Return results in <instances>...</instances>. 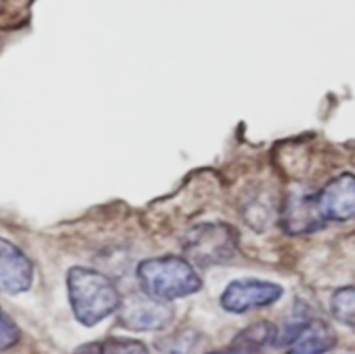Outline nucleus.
I'll return each instance as SVG.
<instances>
[{"label":"nucleus","mask_w":355,"mask_h":354,"mask_svg":"<svg viewBox=\"0 0 355 354\" xmlns=\"http://www.w3.org/2000/svg\"><path fill=\"white\" fill-rule=\"evenodd\" d=\"M66 287L73 314L85 326L97 325L114 314L123 301L116 285L106 274L90 267H71Z\"/></svg>","instance_id":"f257e3e1"},{"label":"nucleus","mask_w":355,"mask_h":354,"mask_svg":"<svg viewBox=\"0 0 355 354\" xmlns=\"http://www.w3.org/2000/svg\"><path fill=\"white\" fill-rule=\"evenodd\" d=\"M135 273L144 294L166 302L196 294L203 285L193 262L175 255L142 260Z\"/></svg>","instance_id":"f03ea898"},{"label":"nucleus","mask_w":355,"mask_h":354,"mask_svg":"<svg viewBox=\"0 0 355 354\" xmlns=\"http://www.w3.org/2000/svg\"><path fill=\"white\" fill-rule=\"evenodd\" d=\"M182 248L198 266L229 262L238 252V231L225 222H201L186 233Z\"/></svg>","instance_id":"7ed1b4c3"},{"label":"nucleus","mask_w":355,"mask_h":354,"mask_svg":"<svg viewBox=\"0 0 355 354\" xmlns=\"http://www.w3.org/2000/svg\"><path fill=\"white\" fill-rule=\"evenodd\" d=\"M118 312L121 326L130 332H159L165 330L175 316L170 302L159 301L144 292L123 298Z\"/></svg>","instance_id":"20e7f679"},{"label":"nucleus","mask_w":355,"mask_h":354,"mask_svg":"<svg viewBox=\"0 0 355 354\" xmlns=\"http://www.w3.org/2000/svg\"><path fill=\"white\" fill-rule=\"evenodd\" d=\"M284 290L274 281L259 280V278H241L225 287L220 295V305L227 312L243 314L267 307L283 297Z\"/></svg>","instance_id":"39448f33"},{"label":"nucleus","mask_w":355,"mask_h":354,"mask_svg":"<svg viewBox=\"0 0 355 354\" xmlns=\"http://www.w3.org/2000/svg\"><path fill=\"white\" fill-rule=\"evenodd\" d=\"M315 205L322 222H345L355 219V176L342 174L329 180L319 193Z\"/></svg>","instance_id":"423d86ee"},{"label":"nucleus","mask_w":355,"mask_h":354,"mask_svg":"<svg viewBox=\"0 0 355 354\" xmlns=\"http://www.w3.org/2000/svg\"><path fill=\"white\" fill-rule=\"evenodd\" d=\"M33 283V264L26 253L0 238V292L7 295H17L26 292Z\"/></svg>","instance_id":"0eeeda50"},{"label":"nucleus","mask_w":355,"mask_h":354,"mask_svg":"<svg viewBox=\"0 0 355 354\" xmlns=\"http://www.w3.org/2000/svg\"><path fill=\"white\" fill-rule=\"evenodd\" d=\"M281 222L284 229L291 235H305L314 233L321 228V215L315 205V193L309 191H291L286 196L281 212Z\"/></svg>","instance_id":"6e6552de"},{"label":"nucleus","mask_w":355,"mask_h":354,"mask_svg":"<svg viewBox=\"0 0 355 354\" xmlns=\"http://www.w3.org/2000/svg\"><path fill=\"white\" fill-rule=\"evenodd\" d=\"M336 344V333L322 319H309L288 344V354H326Z\"/></svg>","instance_id":"1a4fd4ad"},{"label":"nucleus","mask_w":355,"mask_h":354,"mask_svg":"<svg viewBox=\"0 0 355 354\" xmlns=\"http://www.w3.org/2000/svg\"><path fill=\"white\" fill-rule=\"evenodd\" d=\"M75 354H149L148 347L139 340L110 337L103 342H89L78 347Z\"/></svg>","instance_id":"9d476101"},{"label":"nucleus","mask_w":355,"mask_h":354,"mask_svg":"<svg viewBox=\"0 0 355 354\" xmlns=\"http://www.w3.org/2000/svg\"><path fill=\"white\" fill-rule=\"evenodd\" d=\"M329 309L335 319L349 326H355V287L338 288L331 295Z\"/></svg>","instance_id":"9b49d317"},{"label":"nucleus","mask_w":355,"mask_h":354,"mask_svg":"<svg viewBox=\"0 0 355 354\" xmlns=\"http://www.w3.org/2000/svg\"><path fill=\"white\" fill-rule=\"evenodd\" d=\"M156 347L162 354H194L200 347V335L193 330H182L159 340Z\"/></svg>","instance_id":"f8f14e48"},{"label":"nucleus","mask_w":355,"mask_h":354,"mask_svg":"<svg viewBox=\"0 0 355 354\" xmlns=\"http://www.w3.org/2000/svg\"><path fill=\"white\" fill-rule=\"evenodd\" d=\"M19 337L21 332L16 326V323L0 307V351L10 349L12 346H16L19 342Z\"/></svg>","instance_id":"ddd939ff"},{"label":"nucleus","mask_w":355,"mask_h":354,"mask_svg":"<svg viewBox=\"0 0 355 354\" xmlns=\"http://www.w3.org/2000/svg\"><path fill=\"white\" fill-rule=\"evenodd\" d=\"M208 354H262L260 349L257 347L248 346V344H241V342H236L232 344L231 347L227 349H222V351H214V353H208Z\"/></svg>","instance_id":"4468645a"}]
</instances>
